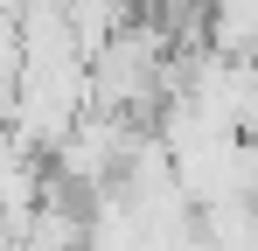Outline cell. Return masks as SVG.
Returning a JSON list of instances; mask_svg holds the SVG:
<instances>
[{"label": "cell", "instance_id": "6da1fadb", "mask_svg": "<svg viewBox=\"0 0 258 251\" xmlns=\"http://www.w3.org/2000/svg\"><path fill=\"white\" fill-rule=\"evenodd\" d=\"M203 244L210 251H258V203L251 196H223L203 209Z\"/></svg>", "mask_w": 258, "mask_h": 251}, {"label": "cell", "instance_id": "7a4b0ae2", "mask_svg": "<svg viewBox=\"0 0 258 251\" xmlns=\"http://www.w3.org/2000/svg\"><path fill=\"white\" fill-rule=\"evenodd\" d=\"M244 56H251V63H258V35H251V49H244Z\"/></svg>", "mask_w": 258, "mask_h": 251}]
</instances>
